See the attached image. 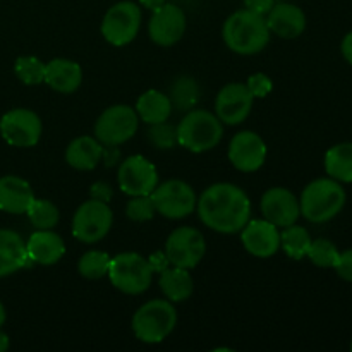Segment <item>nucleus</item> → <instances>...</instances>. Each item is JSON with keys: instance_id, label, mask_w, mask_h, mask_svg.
I'll return each instance as SVG.
<instances>
[{"instance_id": "nucleus-1", "label": "nucleus", "mask_w": 352, "mask_h": 352, "mask_svg": "<svg viewBox=\"0 0 352 352\" xmlns=\"http://www.w3.org/2000/svg\"><path fill=\"white\" fill-rule=\"evenodd\" d=\"M199 220L220 234H236L250 222L251 201L246 192L230 182H217L196 201Z\"/></svg>"}, {"instance_id": "nucleus-2", "label": "nucleus", "mask_w": 352, "mask_h": 352, "mask_svg": "<svg viewBox=\"0 0 352 352\" xmlns=\"http://www.w3.org/2000/svg\"><path fill=\"white\" fill-rule=\"evenodd\" d=\"M223 41L232 52L239 55H254L265 50L270 41V30L267 19L253 10L241 9L230 14L223 23Z\"/></svg>"}, {"instance_id": "nucleus-3", "label": "nucleus", "mask_w": 352, "mask_h": 352, "mask_svg": "<svg viewBox=\"0 0 352 352\" xmlns=\"http://www.w3.org/2000/svg\"><path fill=\"white\" fill-rule=\"evenodd\" d=\"M347 195L339 181L322 177L309 182L302 189L299 208L301 215L313 223H323L336 219L346 206Z\"/></svg>"}, {"instance_id": "nucleus-4", "label": "nucleus", "mask_w": 352, "mask_h": 352, "mask_svg": "<svg viewBox=\"0 0 352 352\" xmlns=\"http://www.w3.org/2000/svg\"><path fill=\"white\" fill-rule=\"evenodd\" d=\"M222 136V120L208 110H189L177 126V144L192 153L212 150Z\"/></svg>"}, {"instance_id": "nucleus-5", "label": "nucleus", "mask_w": 352, "mask_h": 352, "mask_svg": "<svg viewBox=\"0 0 352 352\" xmlns=\"http://www.w3.org/2000/svg\"><path fill=\"white\" fill-rule=\"evenodd\" d=\"M177 313L170 301L153 299L144 302L133 316V332L141 342L158 344L167 339L175 329Z\"/></svg>"}, {"instance_id": "nucleus-6", "label": "nucleus", "mask_w": 352, "mask_h": 352, "mask_svg": "<svg viewBox=\"0 0 352 352\" xmlns=\"http://www.w3.org/2000/svg\"><path fill=\"white\" fill-rule=\"evenodd\" d=\"M109 278L117 291L124 294H143L151 284L153 270L146 258L138 253H120L112 258Z\"/></svg>"}, {"instance_id": "nucleus-7", "label": "nucleus", "mask_w": 352, "mask_h": 352, "mask_svg": "<svg viewBox=\"0 0 352 352\" xmlns=\"http://www.w3.org/2000/svg\"><path fill=\"white\" fill-rule=\"evenodd\" d=\"M112 223L113 213L109 203L91 198L76 210L72 217V236L85 244L98 243L110 232Z\"/></svg>"}, {"instance_id": "nucleus-8", "label": "nucleus", "mask_w": 352, "mask_h": 352, "mask_svg": "<svg viewBox=\"0 0 352 352\" xmlns=\"http://www.w3.org/2000/svg\"><path fill=\"white\" fill-rule=\"evenodd\" d=\"M140 117L129 105H112L96 119L95 138L107 146H117L136 134Z\"/></svg>"}, {"instance_id": "nucleus-9", "label": "nucleus", "mask_w": 352, "mask_h": 352, "mask_svg": "<svg viewBox=\"0 0 352 352\" xmlns=\"http://www.w3.org/2000/svg\"><path fill=\"white\" fill-rule=\"evenodd\" d=\"M150 196L153 199L157 213L170 220L191 215L196 210V201H198L195 189L188 182L179 181V179L162 182L153 189Z\"/></svg>"}, {"instance_id": "nucleus-10", "label": "nucleus", "mask_w": 352, "mask_h": 352, "mask_svg": "<svg viewBox=\"0 0 352 352\" xmlns=\"http://www.w3.org/2000/svg\"><path fill=\"white\" fill-rule=\"evenodd\" d=\"M141 26V9L124 0L110 7L102 21V34L113 47H124L136 38Z\"/></svg>"}, {"instance_id": "nucleus-11", "label": "nucleus", "mask_w": 352, "mask_h": 352, "mask_svg": "<svg viewBox=\"0 0 352 352\" xmlns=\"http://www.w3.org/2000/svg\"><path fill=\"white\" fill-rule=\"evenodd\" d=\"M206 253V243L203 234L195 227H179L165 243V254L174 267L191 270Z\"/></svg>"}, {"instance_id": "nucleus-12", "label": "nucleus", "mask_w": 352, "mask_h": 352, "mask_svg": "<svg viewBox=\"0 0 352 352\" xmlns=\"http://www.w3.org/2000/svg\"><path fill=\"white\" fill-rule=\"evenodd\" d=\"M41 120L33 110L14 109L0 119V134L10 146L31 148L41 138Z\"/></svg>"}, {"instance_id": "nucleus-13", "label": "nucleus", "mask_w": 352, "mask_h": 352, "mask_svg": "<svg viewBox=\"0 0 352 352\" xmlns=\"http://www.w3.org/2000/svg\"><path fill=\"white\" fill-rule=\"evenodd\" d=\"M117 182L126 195L150 196L158 186V172L146 158L133 155L120 164Z\"/></svg>"}, {"instance_id": "nucleus-14", "label": "nucleus", "mask_w": 352, "mask_h": 352, "mask_svg": "<svg viewBox=\"0 0 352 352\" xmlns=\"http://www.w3.org/2000/svg\"><path fill=\"white\" fill-rule=\"evenodd\" d=\"M186 33V14L181 7L167 3L153 10L148 24L151 41L160 47H172Z\"/></svg>"}, {"instance_id": "nucleus-15", "label": "nucleus", "mask_w": 352, "mask_h": 352, "mask_svg": "<svg viewBox=\"0 0 352 352\" xmlns=\"http://www.w3.org/2000/svg\"><path fill=\"white\" fill-rule=\"evenodd\" d=\"M254 96L243 82H230L215 98V116L227 126H237L248 119Z\"/></svg>"}, {"instance_id": "nucleus-16", "label": "nucleus", "mask_w": 352, "mask_h": 352, "mask_svg": "<svg viewBox=\"0 0 352 352\" xmlns=\"http://www.w3.org/2000/svg\"><path fill=\"white\" fill-rule=\"evenodd\" d=\"M229 160L237 170L256 172L267 160V144L253 131H241L230 140Z\"/></svg>"}, {"instance_id": "nucleus-17", "label": "nucleus", "mask_w": 352, "mask_h": 352, "mask_svg": "<svg viewBox=\"0 0 352 352\" xmlns=\"http://www.w3.org/2000/svg\"><path fill=\"white\" fill-rule=\"evenodd\" d=\"M260 208L265 220L282 229L298 222L301 215L299 199L296 198L294 192L285 188H272L265 191V195L261 196Z\"/></svg>"}, {"instance_id": "nucleus-18", "label": "nucleus", "mask_w": 352, "mask_h": 352, "mask_svg": "<svg viewBox=\"0 0 352 352\" xmlns=\"http://www.w3.org/2000/svg\"><path fill=\"white\" fill-rule=\"evenodd\" d=\"M241 241L244 250L253 256L270 258L280 248V232L278 227L268 220H253L243 227Z\"/></svg>"}, {"instance_id": "nucleus-19", "label": "nucleus", "mask_w": 352, "mask_h": 352, "mask_svg": "<svg viewBox=\"0 0 352 352\" xmlns=\"http://www.w3.org/2000/svg\"><path fill=\"white\" fill-rule=\"evenodd\" d=\"M267 26L277 36L294 40L306 30V14L294 3H277L267 14Z\"/></svg>"}, {"instance_id": "nucleus-20", "label": "nucleus", "mask_w": 352, "mask_h": 352, "mask_svg": "<svg viewBox=\"0 0 352 352\" xmlns=\"http://www.w3.org/2000/svg\"><path fill=\"white\" fill-rule=\"evenodd\" d=\"M34 201V192L30 182L17 175L0 177V210L12 215H23Z\"/></svg>"}, {"instance_id": "nucleus-21", "label": "nucleus", "mask_w": 352, "mask_h": 352, "mask_svg": "<svg viewBox=\"0 0 352 352\" xmlns=\"http://www.w3.org/2000/svg\"><path fill=\"white\" fill-rule=\"evenodd\" d=\"M28 258L38 265H55L65 253V244L54 230H36L26 243Z\"/></svg>"}, {"instance_id": "nucleus-22", "label": "nucleus", "mask_w": 352, "mask_h": 352, "mask_svg": "<svg viewBox=\"0 0 352 352\" xmlns=\"http://www.w3.org/2000/svg\"><path fill=\"white\" fill-rule=\"evenodd\" d=\"M82 69L69 58H54L45 64V81L57 93H74L81 86Z\"/></svg>"}, {"instance_id": "nucleus-23", "label": "nucleus", "mask_w": 352, "mask_h": 352, "mask_svg": "<svg viewBox=\"0 0 352 352\" xmlns=\"http://www.w3.org/2000/svg\"><path fill=\"white\" fill-rule=\"evenodd\" d=\"M30 263L23 237L10 229H0V278L16 274Z\"/></svg>"}, {"instance_id": "nucleus-24", "label": "nucleus", "mask_w": 352, "mask_h": 352, "mask_svg": "<svg viewBox=\"0 0 352 352\" xmlns=\"http://www.w3.org/2000/svg\"><path fill=\"white\" fill-rule=\"evenodd\" d=\"M103 157V144L96 138L79 136L69 143L65 162L76 170H93Z\"/></svg>"}, {"instance_id": "nucleus-25", "label": "nucleus", "mask_w": 352, "mask_h": 352, "mask_svg": "<svg viewBox=\"0 0 352 352\" xmlns=\"http://www.w3.org/2000/svg\"><path fill=\"white\" fill-rule=\"evenodd\" d=\"M136 113L143 122L158 124L165 122L172 113V103L167 95L158 89H148L138 98Z\"/></svg>"}, {"instance_id": "nucleus-26", "label": "nucleus", "mask_w": 352, "mask_h": 352, "mask_svg": "<svg viewBox=\"0 0 352 352\" xmlns=\"http://www.w3.org/2000/svg\"><path fill=\"white\" fill-rule=\"evenodd\" d=\"M158 285L170 302L186 301L192 294V287H195L189 272L181 267H167L164 272H160Z\"/></svg>"}, {"instance_id": "nucleus-27", "label": "nucleus", "mask_w": 352, "mask_h": 352, "mask_svg": "<svg viewBox=\"0 0 352 352\" xmlns=\"http://www.w3.org/2000/svg\"><path fill=\"white\" fill-rule=\"evenodd\" d=\"M325 170L336 181L352 182V143L336 144L327 151Z\"/></svg>"}, {"instance_id": "nucleus-28", "label": "nucleus", "mask_w": 352, "mask_h": 352, "mask_svg": "<svg viewBox=\"0 0 352 352\" xmlns=\"http://www.w3.org/2000/svg\"><path fill=\"white\" fill-rule=\"evenodd\" d=\"M168 98H170L172 109L175 107V110L179 112L192 110V107L199 102V86L196 79L191 76H181L175 79L170 85Z\"/></svg>"}, {"instance_id": "nucleus-29", "label": "nucleus", "mask_w": 352, "mask_h": 352, "mask_svg": "<svg viewBox=\"0 0 352 352\" xmlns=\"http://www.w3.org/2000/svg\"><path fill=\"white\" fill-rule=\"evenodd\" d=\"M309 244H311V236L305 227L296 226V223L284 227V232L280 234V248L289 258H292V260L306 258Z\"/></svg>"}, {"instance_id": "nucleus-30", "label": "nucleus", "mask_w": 352, "mask_h": 352, "mask_svg": "<svg viewBox=\"0 0 352 352\" xmlns=\"http://www.w3.org/2000/svg\"><path fill=\"white\" fill-rule=\"evenodd\" d=\"M28 219H30L31 226L38 230H48L54 229L58 223L60 219V213L58 208L48 199H36L31 203V206L28 208Z\"/></svg>"}, {"instance_id": "nucleus-31", "label": "nucleus", "mask_w": 352, "mask_h": 352, "mask_svg": "<svg viewBox=\"0 0 352 352\" xmlns=\"http://www.w3.org/2000/svg\"><path fill=\"white\" fill-rule=\"evenodd\" d=\"M110 258L109 253L105 251H88V253L82 254L78 261V272L85 278H89V280H98V278L105 277L109 274L110 268Z\"/></svg>"}, {"instance_id": "nucleus-32", "label": "nucleus", "mask_w": 352, "mask_h": 352, "mask_svg": "<svg viewBox=\"0 0 352 352\" xmlns=\"http://www.w3.org/2000/svg\"><path fill=\"white\" fill-rule=\"evenodd\" d=\"M14 72L21 82L28 86L40 85L45 81V64L36 57H19L14 62Z\"/></svg>"}, {"instance_id": "nucleus-33", "label": "nucleus", "mask_w": 352, "mask_h": 352, "mask_svg": "<svg viewBox=\"0 0 352 352\" xmlns=\"http://www.w3.org/2000/svg\"><path fill=\"white\" fill-rule=\"evenodd\" d=\"M340 251L337 250L336 244L329 239H316L311 241L309 244V250L306 253V256L309 258L313 265L322 268H333L337 263V258H339Z\"/></svg>"}, {"instance_id": "nucleus-34", "label": "nucleus", "mask_w": 352, "mask_h": 352, "mask_svg": "<svg viewBox=\"0 0 352 352\" xmlns=\"http://www.w3.org/2000/svg\"><path fill=\"white\" fill-rule=\"evenodd\" d=\"M148 141L158 150H170L177 144V127L167 124V120L151 124L150 131H148Z\"/></svg>"}, {"instance_id": "nucleus-35", "label": "nucleus", "mask_w": 352, "mask_h": 352, "mask_svg": "<svg viewBox=\"0 0 352 352\" xmlns=\"http://www.w3.org/2000/svg\"><path fill=\"white\" fill-rule=\"evenodd\" d=\"M157 213L155 210V203L151 196H131L126 206L127 219L134 220V222H146L151 220Z\"/></svg>"}, {"instance_id": "nucleus-36", "label": "nucleus", "mask_w": 352, "mask_h": 352, "mask_svg": "<svg viewBox=\"0 0 352 352\" xmlns=\"http://www.w3.org/2000/svg\"><path fill=\"white\" fill-rule=\"evenodd\" d=\"M246 86L254 98H265V96L274 89V82H272V79L268 78L267 74H263V72H256V74L250 76Z\"/></svg>"}, {"instance_id": "nucleus-37", "label": "nucleus", "mask_w": 352, "mask_h": 352, "mask_svg": "<svg viewBox=\"0 0 352 352\" xmlns=\"http://www.w3.org/2000/svg\"><path fill=\"white\" fill-rule=\"evenodd\" d=\"M333 270L337 272V275L342 280L351 282L352 284V250L339 253V258H337V263L333 267Z\"/></svg>"}, {"instance_id": "nucleus-38", "label": "nucleus", "mask_w": 352, "mask_h": 352, "mask_svg": "<svg viewBox=\"0 0 352 352\" xmlns=\"http://www.w3.org/2000/svg\"><path fill=\"white\" fill-rule=\"evenodd\" d=\"M89 195H91L93 199H98V201L109 203L110 199H112L113 191H112V188H110V184L100 181V182H95V184L89 188Z\"/></svg>"}, {"instance_id": "nucleus-39", "label": "nucleus", "mask_w": 352, "mask_h": 352, "mask_svg": "<svg viewBox=\"0 0 352 352\" xmlns=\"http://www.w3.org/2000/svg\"><path fill=\"white\" fill-rule=\"evenodd\" d=\"M244 6H246L248 10H253V12L261 14V16H267L272 7L275 6V2L274 0H244Z\"/></svg>"}, {"instance_id": "nucleus-40", "label": "nucleus", "mask_w": 352, "mask_h": 352, "mask_svg": "<svg viewBox=\"0 0 352 352\" xmlns=\"http://www.w3.org/2000/svg\"><path fill=\"white\" fill-rule=\"evenodd\" d=\"M148 263H150L153 274L155 272H157V274H160V272H164L165 268L168 267V263H170V261H168L165 251L164 253H162V251H157V253H153L150 258H148Z\"/></svg>"}, {"instance_id": "nucleus-41", "label": "nucleus", "mask_w": 352, "mask_h": 352, "mask_svg": "<svg viewBox=\"0 0 352 352\" xmlns=\"http://www.w3.org/2000/svg\"><path fill=\"white\" fill-rule=\"evenodd\" d=\"M340 52H342L344 58L352 65V31L344 36L342 43H340Z\"/></svg>"}, {"instance_id": "nucleus-42", "label": "nucleus", "mask_w": 352, "mask_h": 352, "mask_svg": "<svg viewBox=\"0 0 352 352\" xmlns=\"http://www.w3.org/2000/svg\"><path fill=\"white\" fill-rule=\"evenodd\" d=\"M140 3L144 7V9H150L151 12H153V10H157L158 7L164 6L165 0H140Z\"/></svg>"}, {"instance_id": "nucleus-43", "label": "nucleus", "mask_w": 352, "mask_h": 352, "mask_svg": "<svg viewBox=\"0 0 352 352\" xmlns=\"http://www.w3.org/2000/svg\"><path fill=\"white\" fill-rule=\"evenodd\" d=\"M7 349H9V337L0 330V352H6Z\"/></svg>"}, {"instance_id": "nucleus-44", "label": "nucleus", "mask_w": 352, "mask_h": 352, "mask_svg": "<svg viewBox=\"0 0 352 352\" xmlns=\"http://www.w3.org/2000/svg\"><path fill=\"white\" fill-rule=\"evenodd\" d=\"M3 322H6V308H3V305L0 302V327L3 325Z\"/></svg>"}, {"instance_id": "nucleus-45", "label": "nucleus", "mask_w": 352, "mask_h": 352, "mask_svg": "<svg viewBox=\"0 0 352 352\" xmlns=\"http://www.w3.org/2000/svg\"><path fill=\"white\" fill-rule=\"evenodd\" d=\"M351 351H352V340H351Z\"/></svg>"}]
</instances>
